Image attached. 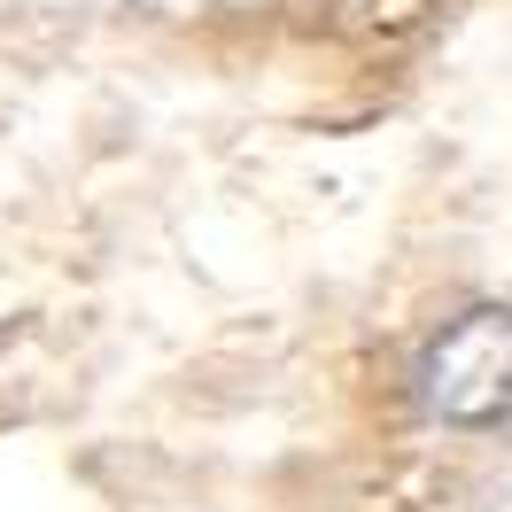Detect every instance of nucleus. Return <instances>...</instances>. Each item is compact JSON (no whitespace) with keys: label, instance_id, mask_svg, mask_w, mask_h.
<instances>
[{"label":"nucleus","instance_id":"nucleus-1","mask_svg":"<svg viewBox=\"0 0 512 512\" xmlns=\"http://www.w3.org/2000/svg\"><path fill=\"white\" fill-rule=\"evenodd\" d=\"M419 396L450 427H497L512 412V311H466L419 357Z\"/></svg>","mask_w":512,"mask_h":512}]
</instances>
